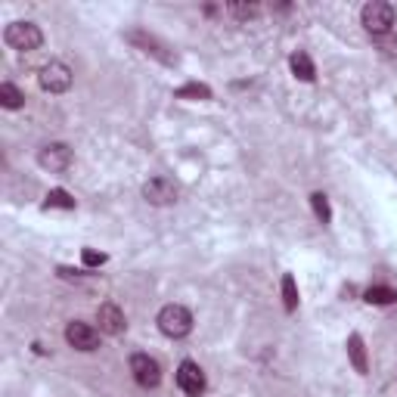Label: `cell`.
<instances>
[{"label":"cell","mask_w":397,"mask_h":397,"mask_svg":"<svg viewBox=\"0 0 397 397\" xmlns=\"http://www.w3.org/2000/svg\"><path fill=\"white\" fill-rule=\"evenodd\" d=\"M158 329H162L168 339H187L192 332V314L183 304H165L158 310Z\"/></svg>","instance_id":"obj_1"},{"label":"cell","mask_w":397,"mask_h":397,"mask_svg":"<svg viewBox=\"0 0 397 397\" xmlns=\"http://www.w3.org/2000/svg\"><path fill=\"white\" fill-rule=\"evenodd\" d=\"M360 22H363V28L369 31V35H388L391 31V25H394V6L391 4H385V0H373V4H366L360 10Z\"/></svg>","instance_id":"obj_2"},{"label":"cell","mask_w":397,"mask_h":397,"mask_svg":"<svg viewBox=\"0 0 397 397\" xmlns=\"http://www.w3.org/2000/svg\"><path fill=\"white\" fill-rule=\"evenodd\" d=\"M4 40L13 50H25V53H31V50H38L40 44H44V31H40L35 22H10L6 25V31H4Z\"/></svg>","instance_id":"obj_3"},{"label":"cell","mask_w":397,"mask_h":397,"mask_svg":"<svg viewBox=\"0 0 397 397\" xmlns=\"http://www.w3.org/2000/svg\"><path fill=\"white\" fill-rule=\"evenodd\" d=\"M38 81L47 94H65V90L72 87V69L65 62H59V59H53V62H47L44 69H40Z\"/></svg>","instance_id":"obj_4"},{"label":"cell","mask_w":397,"mask_h":397,"mask_svg":"<svg viewBox=\"0 0 397 397\" xmlns=\"http://www.w3.org/2000/svg\"><path fill=\"white\" fill-rule=\"evenodd\" d=\"M131 373H134V382L143 388H158V382H162V366H158V360L149 357V354H134Z\"/></svg>","instance_id":"obj_5"},{"label":"cell","mask_w":397,"mask_h":397,"mask_svg":"<svg viewBox=\"0 0 397 397\" xmlns=\"http://www.w3.org/2000/svg\"><path fill=\"white\" fill-rule=\"evenodd\" d=\"M65 342H69L75 351L90 354V351H97V348H99V332H97V329L90 326V323L72 320V323L65 326Z\"/></svg>","instance_id":"obj_6"},{"label":"cell","mask_w":397,"mask_h":397,"mask_svg":"<svg viewBox=\"0 0 397 397\" xmlns=\"http://www.w3.org/2000/svg\"><path fill=\"white\" fill-rule=\"evenodd\" d=\"M177 385H180V391H187L190 397H199L205 391V373H202L199 363L183 360L180 369H177Z\"/></svg>","instance_id":"obj_7"},{"label":"cell","mask_w":397,"mask_h":397,"mask_svg":"<svg viewBox=\"0 0 397 397\" xmlns=\"http://www.w3.org/2000/svg\"><path fill=\"white\" fill-rule=\"evenodd\" d=\"M97 323H99V332H106V335H121L124 329H128L124 310L118 308V304H112V301L99 304V310H97Z\"/></svg>","instance_id":"obj_8"},{"label":"cell","mask_w":397,"mask_h":397,"mask_svg":"<svg viewBox=\"0 0 397 397\" xmlns=\"http://www.w3.org/2000/svg\"><path fill=\"white\" fill-rule=\"evenodd\" d=\"M38 165L47 168V171H65L72 165V149L65 143H50L38 152Z\"/></svg>","instance_id":"obj_9"},{"label":"cell","mask_w":397,"mask_h":397,"mask_svg":"<svg viewBox=\"0 0 397 397\" xmlns=\"http://www.w3.org/2000/svg\"><path fill=\"white\" fill-rule=\"evenodd\" d=\"M143 196H146V202H152V205H171L177 199V190L171 180H165V177H152V180L143 183Z\"/></svg>","instance_id":"obj_10"},{"label":"cell","mask_w":397,"mask_h":397,"mask_svg":"<svg viewBox=\"0 0 397 397\" xmlns=\"http://www.w3.org/2000/svg\"><path fill=\"white\" fill-rule=\"evenodd\" d=\"M348 357H351V363H354V369H357L360 376H366L369 363H366V348H363V339H360V335H351V339H348Z\"/></svg>","instance_id":"obj_11"},{"label":"cell","mask_w":397,"mask_h":397,"mask_svg":"<svg viewBox=\"0 0 397 397\" xmlns=\"http://www.w3.org/2000/svg\"><path fill=\"white\" fill-rule=\"evenodd\" d=\"M289 65H292V75H295L298 81H314V62H310V56L304 53V50H298V53H292Z\"/></svg>","instance_id":"obj_12"},{"label":"cell","mask_w":397,"mask_h":397,"mask_svg":"<svg viewBox=\"0 0 397 397\" xmlns=\"http://www.w3.org/2000/svg\"><path fill=\"white\" fill-rule=\"evenodd\" d=\"M363 298L369 304H379V308H385V304H394L397 301V292L391 285H369L366 292H363Z\"/></svg>","instance_id":"obj_13"},{"label":"cell","mask_w":397,"mask_h":397,"mask_svg":"<svg viewBox=\"0 0 397 397\" xmlns=\"http://www.w3.org/2000/svg\"><path fill=\"white\" fill-rule=\"evenodd\" d=\"M25 103V94L16 84H0V106L4 109H22Z\"/></svg>","instance_id":"obj_14"},{"label":"cell","mask_w":397,"mask_h":397,"mask_svg":"<svg viewBox=\"0 0 397 397\" xmlns=\"http://www.w3.org/2000/svg\"><path fill=\"white\" fill-rule=\"evenodd\" d=\"M283 304H285V310H289V314L298 308V285H295V276L292 273L283 276Z\"/></svg>","instance_id":"obj_15"},{"label":"cell","mask_w":397,"mask_h":397,"mask_svg":"<svg viewBox=\"0 0 397 397\" xmlns=\"http://www.w3.org/2000/svg\"><path fill=\"white\" fill-rule=\"evenodd\" d=\"M44 205H47V208H65V211H72V208H75V199H72L65 190H50Z\"/></svg>","instance_id":"obj_16"},{"label":"cell","mask_w":397,"mask_h":397,"mask_svg":"<svg viewBox=\"0 0 397 397\" xmlns=\"http://www.w3.org/2000/svg\"><path fill=\"white\" fill-rule=\"evenodd\" d=\"M310 205H314V211H317V217L323 224H329L332 221V211H329V199L323 196V192H314V196H310Z\"/></svg>","instance_id":"obj_17"},{"label":"cell","mask_w":397,"mask_h":397,"mask_svg":"<svg viewBox=\"0 0 397 397\" xmlns=\"http://www.w3.org/2000/svg\"><path fill=\"white\" fill-rule=\"evenodd\" d=\"M227 10H230V13L236 16V19H242V22H246V19H255V16L261 13V10H258V4H230Z\"/></svg>","instance_id":"obj_18"},{"label":"cell","mask_w":397,"mask_h":397,"mask_svg":"<svg viewBox=\"0 0 397 397\" xmlns=\"http://www.w3.org/2000/svg\"><path fill=\"white\" fill-rule=\"evenodd\" d=\"M177 97H199V99H208L211 90L205 87V84H187V87L177 90Z\"/></svg>","instance_id":"obj_19"},{"label":"cell","mask_w":397,"mask_h":397,"mask_svg":"<svg viewBox=\"0 0 397 397\" xmlns=\"http://www.w3.org/2000/svg\"><path fill=\"white\" fill-rule=\"evenodd\" d=\"M84 264H87V267H99V264H106V255H103V251H94V249H84Z\"/></svg>","instance_id":"obj_20"}]
</instances>
